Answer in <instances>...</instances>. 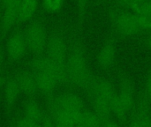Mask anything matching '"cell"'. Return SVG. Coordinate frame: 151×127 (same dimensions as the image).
Returning <instances> with one entry per match:
<instances>
[{
  "label": "cell",
  "instance_id": "4fadbf2b",
  "mask_svg": "<svg viewBox=\"0 0 151 127\" xmlns=\"http://www.w3.org/2000/svg\"><path fill=\"white\" fill-rule=\"evenodd\" d=\"M43 118L41 106L35 101L29 102L25 108L22 120L28 124H38Z\"/></svg>",
  "mask_w": 151,
  "mask_h": 127
},
{
  "label": "cell",
  "instance_id": "52a82bcc",
  "mask_svg": "<svg viewBox=\"0 0 151 127\" xmlns=\"http://www.w3.org/2000/svg\"><path fill=\"white\" fill-rule=\"evenodd\" d=\"M28 50L24 30L17 27L8 37L6 43V53L11 62H18L24 57Z\"/></svg>",
  "mask_w": 151,
  "mask_h": 127
},
{
  "label": "cell",
  "instance_id": "9a60e30c",
  "mask_svg": "<svg viewBox=\"0 0 151 127\" xmlns=\"http://www.w3.org/2000/svg\"><path fill=\"white\" fill-rule=\"evenodd\" d=\"M74 127H102L101 121L94 111L83 110Z\"/></svg>",
  "mask_w": 151,
  "mask_h": 127
},
{
  "label": "cell",
  "instance_id": "7a4b0ae2",
  "mask_svg": "<svg viewBox=\"0 0 151 127\" xmlns=\"http://www.w3.org/2000/svg\"><path fill=\"white\" fill-rule=\"evenodd\" d=\"M88 93L93 103L94 112L99 119L111 116V104L116 95L113 84L104 78H95Z\"/></svg>",
  "mask_w": 151,
  "mask_h": 127
},
{
  "label": "cell",
  "instance_id": "44dd1931",
  "mask_svg": "<svg viewBox=\"0 0 151 127\" xmlns=\"http://www.w3.org/2000/svg\"><path fill=\"white\" fill-rule=\"evenodd\" d=\"M100 121H101L102 127H120L119 126V124L115 121V119H113L111 116L106 117L103 119H100Z\"/></svg>",
  "mask_w": 151,
  "mask_h": 127
},
{
  "label": "cell",
  "instance_id": "4316f807",
  "mask_svg": "<svg viewBox=\"0 0 151 127\" xmlns=\"http://www.w3.org/2000/svg\"><path fill=\"white\" fill-rule=\"evenodd\" d=\"M51 127H69V126H61V125H58V124H56L55 122H54V124H53V126Z\"/></svg>",
  "mask_w": 151,
  "mask_h": 127
},
{
  "label": "cell",
  "instance_id": "6da1fadb",
  "mask_svg": "<svg viewBox=\"0 0 151 127\" xmlns=\"http://www.w3.org/2000/svg\"><path fill=\"white\" fill-rule=\"evenodd\" d=\"M66 72L68 84L81 88L87 92L89 91L96 77L91 73L86 51L81 38V31L73 34L68 50L66 59Z\"/></svg>",
  "mask_w": 151,
  "mask_h": 127
},
{
  "label": "cell",
  "instance_id": "603a6c76",
  "mask_svg": "<svg viewBox=\"0 0 151 127\" xmlns=\"http://www.w3.org/2000/svg\"><path fill=\"white\" fill-rule=\"evenodd\" d=\"M146 92H147V95L151 99V72L148 78V80H147V84H146Z\"/></svg>",
  "mask_w": 151,
  "mask_h": 127
},
{
  "label": "cell",
  "instance_id": "8fae6325",
  "mask_svg": "<svg viewBox=\"0 0 151 127\" xmlns=\"http://www.w3.org/2000/svg\"><path fill=\"white\" fill-rule=\"evenodd\" d=\"M39 4V0H22L18 13L16 27L20 26L25 22L30 21L35 14Z\"/></svg>",
  "mask_w": 151,
  "mask_h": 127
},
{
  "label": "cell",
  "instance_id": "e0dca14e",
  "mask_svg": "<svg viewBox=\"0 0 151 127\" xmlns=\"http://www.w3.org/2000/svg\"><path fill=\"white\" fill-rule=\"evenodd\" d=\"M133 13V12H132ZM134 19L135 21L140 27V29L144 32V31H150L151 30V18L143 16V15H139V14H134Z\"/></svg>",
  "mask_w": 151,
  "mask_h": 127
},
{
  "label": "cell",
  "instance_id": "ac0fdd59",
  "mask_svg": "<svg viewBox=\"0 0 151 127\" xmlns=\"http://www.w3.org/2000/svg\"><path fill=\"white\" fill-rule=\"evenodd\" d=\"M43 7L50 12L59 11L64 4V0H43Z\"/></svg>",
  "mask_w": 151,
  "mask_h": 127
},
{
  "label": "cell",
  "instance_id": "ffe728a7",
  "mask_svg": "<svg viewBox=\"0 0 151 127\" xmlns=\"http://www.w3.org/2000/svg\"><path fill=\"white\" fill-rule=\"evenodd\" d=\"M144 1L146 0H116L115 6L127 10V11H131L135 6H137L138 4H140L141 3Z\"/></svg>",
  "mask_w": 151,
  "mask_h": 127
},
{
  "label": "cell",
  "instance_id": "5b68a950",
  "mask_svg": "<svg viewBox=\"0 0 151 127\" xmlns=\"http://www.w3.org/2000/svg\"><path fill=\"white\" fill-rule=\"evenodd\" d=\"M24 32L28 50L35 56L42 55L48 42V34L43 23L38 19H32Z\"/></svg>",
  "mask_w": 151,
  "mask_h": 127
},
{
  "label": "cell",
  "instance_id": "83f0119b",
  "mask_svg": "<svg viewBox=\"0 0 151 127\" xmlns=\"http://www.w3.org/2000/svg\"><path fill=\"white\" fill-rule=\"evenodd\" d=\"M0 27H1V8H0Z\"/></svg>",
  "mask_w": 151,
  "mask_h": 127
},
{
  "label": "cell",
  "instance_id": "3957f363",
  "mask_svg": "<svg viewBox=\"0 0 151 127\" xmlns=\"http://www.w3.org/2000/svg\"><path fill=\"white\" fill-rule=\"evenodd\" d=\"M134 90L130 79L122 74L119 89L116 92L111 104V114L119 120L126 119L134 107Z\"/></svg>",
  "mask_w": 151,
  "mask_h": 127
},
{
  "label": "cell",
  "instance_id": "f1b7e54d",
  "mask_svg": "<svg viewBox=\"0 0 151 127\" xmlns=\"http://www.w3.org/2000/svg\"><path fill=\"white\" fill-rule=\"evenodd\" d=\"M104 1H105V0H104Z\"/></svg>",
  "mask_w": 151,
  "mask_h": 127
},
{
  "label": "cell",
  "instance_id": "2e32d148",
  "mask_svg": "<svg viewBox=\"0 0 151 127\" xmlns=\"http://www.w3.org/2000/svg\"><path fill=\"white\" fill-rule=\"evenodd\" d=\"M131 12L134 14H139V15H143L147 17L151 18V1L150 0H146L137 6H135L134 9L130 11Z\"/></svg>",
  "mask_w": 151,
  "mask_h": 127
},
{
  "label": "cell",
  "instance_id": "5bb4252c",
  "mask_svg": "<svg viewBox=\"0 0 151 127\" xmlns=\"http://www.w3.org/2000/svg\"><path fill=\"white\" fill-rule=\"evenodd\" d=\"M146 104L142 103L139 111L134 115L128 127H151V117L146 109Z\"/></svg>",
  "mask_w": 151,
  "mask_h": 127
},
{
  "label": "cell",
  "instance_id": "30bf717a",
  "mask_svg": "<svg viewBox=\"0 0 151 127\" xmlns=\"http://www.w3.org/2000/svg\"><path fill=\"white\" fill-rule=\"evenodd\" d=\"M21 93L16 74L8 78L4 87V105L7 109H11L16 103Z\"/></svg>",
  "mask_w": 151,
  "mask_h": 127
},
{
  "label": "cell",
  "instance_id": "9c48e42d",
  "mask_svg": "<svg viewBox=\"0 0 151 127\" xmlns=\"http://www.w3.org/2000/svg\"><path fill=\"white\" fill-rule=\"evenodd\" d=\"M116 57V47H115V36L114 34H111L107 41L105 42L104 45L99 51L96 61L98 65L103 69H109L111 68Z\"/></svg>",
  "mask_w": 151,
  "mask_h": 127
},
{
  "label": "cell",
  "instance_id": "cb8c5ba5",
  "mask_svg": "<svg viewBox=\"0 0 151 127\" xmlns=\"http://www.w3.org/2000/svg\"><path fill=\"white\" fill-rule=\"evenodd\" d=\"M143 42L146 45V47L151 50V34H147L145 37H143Z\"/></svg>",
  "mask_w": 151,
  "mask_h": 127
},
{
  "label": "cell",
  "instance_id": "d4e9b609",
  "mask_svg": "<svg viewBox=\"0 0 151 127\" xmlns=\"http://www.w3.org/2000/svg\"><path fill=\"white\" fill-rule=\"evenodd\" d=\"M5 81H6L5 76H4L2 72H0V87H1L2 85H4V84L5 83Z\"/></svg>",
  "mask_w": 151,
  "mask_h": 127
},
{
  "label": "cell",
  "instance_id": "8992f818",
  "mask_svg": "<svg viewBox=\"0 0 151 127\" xmlns=\"http://www.w3.org/2000/svg\"><path fill=\"white\" fill-rule=\"evenodd\" d=\"M45 52V56L51 61L60 65H66L68 47L62 31L54 30L48 36Z\"/></svg>",
  "mask_w": 151,
  "mask_h": 127
},
{
  "label": "cell",
  "instance_id": "ba28073f",
  "mask_svg": "<svg viewBox=\"0 0 151 127\" xmlns=\"http://www.w3.org/2000/svg\"><path fill=\"white\" fill-rule=\"evenodd\" d=\"M22 0L15 2L11 5L1 10V27H0V35L1 38H4L9 31L17 25L18 13L19 4Z\"/></svg>",
  "mask_w": 151,
  "mask_h": 127
},
{
  "label": "cell",
  "instance_id": "d6986e66",
  "mask_svg": "<svg viewBox=\"0 0 151 127\" xmlns=\"http://www.w3.org/2000/svg\"><path fill=\"white\" fill-rule=\"evenodd\" d=\"M88 0H77L78 6V29L81 31L82 27V23L84 19V16L87 10V4Z\"/></svg>",
  "mask_w": 151,
  "mask_h": 127
},
{
  "label": "cell",
  "instance_id": "7402d4cb",
  "mask_svg": "<svg viewBox=\"0 0 151 127\" xmlns=\"http://www.w3.org/2000/svg\"><path fill=\"white\" fill-rule=\"evenodd\" d=\"M18 1H20V0H1L0 2V8L1 10L11 5L12 4L15 3V2H18Z\"/></svg>",
  "mask_w": 151,
  "mask_h": 127
},
{
  "label": "cell",
  "instance_id": "7c38bea8",
  "mask_svg": "<svg viewBox=\"0 0 151 127\" xmlns=\"http://www.w3.org/2000/svg\"><path fill=\"white\" fill-rule=\"evenodd\" d=\"M16 76L19 81L21 93L29 96H33L36 94L38 89L35 76L32 72L24 71L16 74Z\"/></svg>",
  "mask_w": 151,
  "mask_h": 127
},
{
  "label": "cell",
  "instance_id": "277c9868",
  "mask_svg": "<svg viewBox=\"0 0 151 127\" xmlns=\"http://www.w3.org/2000/svg\"><path fill=\"white\" fill-rule=\"evenodd\" d=\"M109 18L116 33L123 37L136 35L142 32L130 11L112 6L109 10Z\"/></svg>",
  "mask_w": 151,
  "mask_h": 127
},
{
  "label": "cell",
  "instance_id": "484cf974",
  "mask_svg": "<svg viewBox=\"0 0 151 127\" xmlns=\"http://www.w3.org/2000/svg\"><path fill=\"white\" fill-rule=\"evenodd\" d=\"M3 60H4V52H3L2 48L0 47V65H1L2 63H3Z\"/></svg>",
  "mask_w": 151,
  "mask_h": 127
}]
</instances>
